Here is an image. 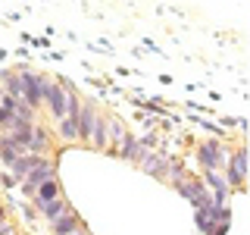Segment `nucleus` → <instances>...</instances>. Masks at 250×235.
Here are the masks:
<instances>
[{"instance_id": "obj_7", "label": "nucleus", "mask_w": 250, "mask_h": 235, "mask_svg": "<svg viewBox=\"0 0 250 235\" xmlns=\"http://www.w3.org/2000/svg\"><path fill=\"white\" fill-rule=\"evenodd\" d=\"M47 179H57V163H53V160H44L41 166L31 169L28 176L22 179V191H25L28 198H31V194H35V188L41 185V182H47Z\"/></svg>"}, {"instance_id": "obj_4", "label": "nucleus", "mask_w": 250, "mask_h": 235, "mask_svg": "<svg viewBox=\"0 0 250 235\" xmlns=\"http://www.w3.org/2000/svg\"><path fill=\"white\" fill-rule=\"evenodd\" d=\"M247 166H250V160H247L244 147H238L234 154H229V160H225V166H222V176H225V182H229V188H241L247 182Z\"/></svg>"}, {"instance_id": "obj_11", "label": "nucleus", "mask_w": 250, "mask_h": 235, "mask_svg": "<svg viewBox=\"0 0 250 235\" xmlns=\"http://www.w3.org/2000/svg\"><path fill=\"white\" fill-rule=\"evenodd\" d=\"M41 213L47 223H53V219H60V216H66V213H72V204H69L66 194H60V198H53V201H44L41 204Z\"/></svg>"}, {"instance_id": "obj_18", "label": "nucleus", "mask_w": 250, "mask_h": 235, "mask_svg": "<svg viewBox=\"0 0 250 235\" xmlns=\"http://www.w3.org/2000/svg\"><path fill=\"white\" fill-rule=\"evenodd\" d=\"M0 235H16V226L10 223V219H3V223H0Z\"/></svg>"}, {"instance_id": "obj_16", "label": "nucleus", "mask_w": 250, "mask_h": 235, "mask_svg": "<svg viewBox=\"0 0 250 235\" xmlns=\"http://www.w3.org/2000/svg\"><path fill=\"white\" fill-rule=\"evenodd\" d=\"M50 226H53V235H72V232H78V229H84V223H82L75 213H66V216L53 219Z\"/></svg>"}, {"instance_id": "obj_14", "label": "nucleus", "mask_w": 250, "mask_h": 235, "mask_svg": "<svg viewBox=\"0 0 250 235\" xmlns=\"http://www.w3.org/2000/svg\"><path fill=\"white\" fill-rule=\"evenodd\" d=\"M62 194V185H60V179H47V182H41L35 188V194H31V201L41 207L44 201H53V198H60Z\"/></svg>"}, {"instance_id": "obj_13", "label": "nucleus", "mask_w": 250, "mask_h": 235, "mask_svg": "<svg viewBox=\"0 0 250 235\" xmlns=\"http://www.w3.org/2000/svg\"><path fill=\"white\" fill-rule=\"evenodd\" d=\"M44 160H47V157H41V154H22L19 160H16L13 166H10V172H13V176L22 182V179H25V176H28V172L35 169V166H41Z\"/></svg>"}, {"instance_id": "obj_2", "label": "nucleus", "mask_w": 250, "mask_h": 235, "mask_svg": "<svg viewBox=\"0 0 250 235\" xmlns=\"http://www.w3.org/2000/svg\"><path fill=\"white\" fill-rule=\"evenodd\" d=\"M175 191L182 194V198H188L197 210H209V207L216 204V201H213V194H209V188L203 185V179H191V176H185L182 182L175 185Z\"/></svg>"}, {"instance_id": "obj_6", "label": "nucleus", "mask_w": 250, "mask_h": 235, "mask_svg": "<svg viewBox=\"0 0 250 235\" xmlns=\"http://www.w3.org/2000/svg\"><path fill=\"white\" fill-rule=\"evenodd\" d=\"M138 166L141 172H147V176H156V179H166V166H169V160L163 154H156L150 151V147H141V154H138Z\"/></svg>"}, {"instance_id": "obj_15", "label": "nucleus", "mask_w": 250, "mask_h": 235, "mask_svg": "<svg viewBox=\"0 0 250 235\" xmlns=\"http://www.w3.org/2000/svg\"><path fill=\"white\" fill-rule=\"evenodd\" d=\"M106 119H109V147H106V151L119 154V147H122L125 135H128V129H125V122L119 119V116H106Z\"/></svg>"}, {"instance_id": "obj_3", "label": "nucleus", "mask_w": 250, "mask_h": 235, "mask_svg": "<svg viewBox=\"0 0 250 235\" xmlns=\"http://www.w3.org/2000/svg\"><path fill=\"white\" fill-rule=\"evenodd\" d=\"M16 78H19V88H22V97L28 100V107H41V82H44V72H35L28 66H19L16 69Z\"/></svg>"}, {"instance_id": "obj_17", "label": "nucleus", "mask_w": 250, "mask_h": 235, "mask_svg": "<svg viewBox=\"0 0 250 235\" xmlns=\"http://www.w3.org/2000/svg\"><path fill=\"white\" fill-rule=\"evenodd\" d=\"M57 135L62 141H78V119H72V116H62V119H57Z\"/></svg>"}, {"instance_id": "obj_12", "label": "nucleus", "mask_w": 250, "mask_h": 235, "mask_svg": "<svg viewBox=\"0 0 250 235\" xmlns=\"http://www.w3.org/2000/svg\"><path fill=\"white\" fill-rule=\"evenodd\" d=\"M50 129H44V125H35L31 129V138H28V154H41L47 157V151H50Z\"/></svg>"}, {"instance_id": "obj_1", "label": "nucleus", "mask_w": 250, "mask_h": 235, "mask_svg": "<svg viewBox=\"0 0 250 235\" xmlns=\"http://www.w3.org/2000/svg\"><path fill=\"white\" fill-rule=\"evenodd\" d=\"M41 107H47V113H50L53 119H62V116H66V85L57 82V78H50V75H44Z\"/></svg>"}, {"instance_id": "obj_9", "label": "nucleus", "mask_w": 250, "mask_h": 235, "mask_svg": "<svg viewBox=\"0 0 250 235\" xmlns=\"http://www.w3.org/2000/svg\"><path fill=\"white\" fill-rule=\"evenodd\" d=\"M97 104H91V100H82V113H78V141H84L88 144V138H91V129H94V122H97Z\"/></svg>"}, {"instance_id": "obj_10", "label": "nucleus", "mask_w": 250, "mask_h": 235, "mask_svg": "<svg viewBox=\"0 0 250 235\" xmlns=\"http://www.w3.org/2000/svg\"><path fill=\"white\" fill-rule=\"evenodd\" d=\"M88 147H91V151H106V147H109V119L104 113H97V122H94V129H91Z\"/></svg>"}, {"instance_id": "obj_19", "label": "nucleus", "mask_w": 250, "mask_h": 235, "mask_svg": "<svg viewBox=\"0 0 250 235\" xmlns=\"http://www.w3.org/2000/svg\"><path fill=\"white\" fill-rule=\"evenodd\" d=\"M3 219H6V207H3V204H0V223H3Z\"/></svg>"}, {"instance_id": "obj_5", "label": "nucleus", "mask_w": 250, "mask_h": 235, "mask_svg": "<svg viewBox=\"0 0 250 235\" xmlns=\"http://www.w3.org/2000/svg\"><path fill=\"white\" fill-rule=\"evenodd\" d=\"M197 160H200V166L203 169H216V172H222L225 166V160H229V151H225L219 141H203V144L197 147Z\"/></svg>"}, {"instance_id": "obj_8", "label": "nucleus", "mask_w": 250, "mask_h": 235, "mask_svg": "<svg viewBox=\"0 0 250 235\" xmlns=\"http://www.w3.org/2000/svg\"><path fill=\"white\" fill-rule=\"evenodd\" d=\"M22 154H28V151H25V147H22L19 141L10 135V132H0V160H3V166L10 169Z\"/></svg>"}]
</instances>
